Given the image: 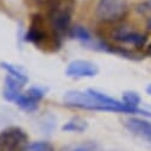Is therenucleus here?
<instances>
[{"label": "nucleus", "instance_id": "nucleus-13", "mask_svg": "<svg viewBox=\"0 0 151 151\" xmlns=\"http://www.w3.org/2000/svg\"><path fill=\"white\" fill-rule=\"evenodd\" d=\"M62 129L63 131H70V132H83L87 129V122L80 118H74L69 120L67 124H64Z\"/></svg>", "mask_w": 151, "mask_h": 151}, {"label": "nucleus", "instance_id": "nucleus-6", "mask_svg": "<svg viewBox=\"0 0 151 151\" xmlns=\"http://www.w3.org/2000/svg\"><path fill=\"white\" fill-rule=\"evenodd\" d=\"M112 40H114L116 42L122 44H129V45H133L134 48H142L146 44L147 37L144 33L130 26L122 25L112 31Z\"/></svg>", "mask_w": 151, "mask_h": 151}, {"label": "nucleus", "instance_id": "nucleus-5", "mask_svg": "<svg viewBox=\"0 0 151 151\" xmlns=\"http://www.w3.org/2000/svg\"><path fill=\"white\" fill-rule=\"evenodd\" d=\"M29 142L26 132L18 127L11 126L0 132V151H24Z\"/></svg>", "mask_w": 151, "mask_h": 151}, {"label": "nucleus", "instance_id": "nucleus-19", "mask_svg": "<svg viewBox=\"0 0 151 151\" xmlns=\"http://www.w3.org/2000/svg\"><path fill=\"white\" fill-rule=\"evenodd\" d=\"M36 3H40V4H49L50 0H35Z\"/></svg>", "mask_w": 151, "mask_h": 151}, {"label": "nucleus", "instance_id": "nucleus-16", "mask_svg": "<svg viewBox=\"0 0 151 151\" xmlns=\"http://www.w3.org/2000/svg\"><path fill=\"white\" fill-rule=\"evenodd\" d=\"M61 151H94L91 146L83 145V144H76V145H69L63 147Z\"/></svg>", "mask_w": 151, "mask_h": 151}, {"label": "nucleus", "instance_id": "nucleus-3", "mask_svg": "<svg viewBox=\"0 0 151 151\" xmlns=\"http://www.w3.org/2000/svg\"><path fill=\"white\" fill-rule=\"evenodd\" d=\"M48 20L56 33L62 37L69 32L75 9V0H50Z\"/></svg>", "mask_w": 151, "mask_h": 151}, {"label": "nucleus", "instance_id": "nucleus-9", "mask_svg": "<svg viewBox=\"0 0 151 151\" xmlns=\"http://www.w3.org/2000/svg\"><path fill=\"white\" fill-rule=\"evenodd\" d=\"M124 125L134 136L151 143V122H147L142 118L132 117L126 119Z\"/></svg>", "mask_w": 151, "mask_h": 151}, {"label": "nucleus", "instance_id": "nucleus-7", "mask_svg": "<svg viewBox=\"0 0 151 151\" xmlns=\"http://www.w3.org/2000/svg\"><path fill=\"white\" fill-rule=\"evenodd\" d=\"M99 73V68L95 63L86 60H75L70 62L65 69V75L71 79L94 78Z\"/></svg>", "mask_w": 151, "mask_h": 151}, {"label": "nucleus", "instance_id": "nucleus-11", "mask_svg": "<svg viewBox=\"0 0 151 151\" xmlns=\"http://www.w3.org/2000/svg\"><path fill=\"white\" fill-rule=\"evenodd\" d=\"M69 35L73 37V38H76L83 43H93V36L85 26L75 25V26L70 27Z\"/></svg>", "mask_w": 151, "mask_h": 151}, {"label": "nucleus", "instance_id": "nucleus-12", "mask_svg": "<svg viewBox=\"0 0 151 151\" xmlns=\"http://www.w3.org/2000/svg\"><path fill=\"white\" fill-rule=\"evenodd\" d=\"M0 67H1L6 73H7V75H10V76H13V78H16V79H18V80H20V81H23V82H27V75L19 68V67H17V65H14V64H11V63H7V62H1L0 63Z\"/></svg>", "mask_w": 151, "mask_h": 151}, {"label": "nucleus", "instance_id": "nucleus-20", "mask_svg": "<svg viewBox=\"0 0 151 151\" xmlns=\"http://www.w3.org/2000/svg\"><path fill=\"white\" fill-rule=\"evenodd\" d=\"M146 92H147V93L151 95V85H149V86H147V88H146Z\"/></svg>", "mask_w": 151, "mask_h": 151}, {"label": "nucleus", "instance_id": "nucleus-1", "mask_svg": "<svg viewBox=\"0 0 151 151\" xmlns=\"http://www.w3.org/2000/svg\"><path fill=\"white\" fill-rule=\"evenodd\" d=\"M63 101L67 106L100 112H117L125 114H142L144 117H151V113L142 109L127 106L123 101H119L105 93L96 89L88 91H69L64 94Z\"/></svg>", "mask_w": 151, "mask_h": 151}, {"label": "nucleus", "instance_id": "nucleus-4", "mask_svg": "<svg viewBox=\"0 0 151 151\" xmlns=\"http://www.w3.org/2000/svg\"><path fill=\"white\" fill-rule=\"evenodd\" d=\"M129 12V0H99L95 16L101 23L112 24L125 18Z\"/></svg>", "mask_w": 151, "mask_h": 151}, {"label": "nucleus", "instance_id": "nucleus-10", "mask_svg": "<svg viewBox=\"0 0 151 151\" xmlns=\"http://www.w3.org/2000/svg\"><path fill=\"white\" fill-rule=\"evenodd\" d=\"M24 85H25V82L7 75L5 79V82H4V89H3V95H4L5 100L16 102V100L23 93Z\"/></svg>", "mask_w": 151, "mask_h": 151}, {"label": "nucleus", "instance_id": "nucleus-8", "mask_svg": "<svg viewBox=\"0 0 151 151\" xmlns=\"http://www.w3.org/2000/svg\"><path fill=\"white\" fill-rule=\"evenodd\" d=\"M44 95H45V91L43 88L31 87L19 95V98L16 100V105L26 112H33L35 109H37Z\"/></svg>", "mask_w": 151, "mask_h": 151}, {"label": "nucleus", "instance_id": "nucleus-15", "mask_svg": "<svg viewBox=\"0 0 151 151\" xmlns=\"http://www.w3.org/2000/svg\"><path fill=\"white\" fill-rule=\"evenodd\" d=\"M24 151H54V147L49 142L41 140L29 144Z\"/></svg>", "mask_w": 151, "mask_h": 151}, {"label": "nucleus", "instance_id": "nucleus-2", "mask_svg": "<svg viewBox=\"0 0 151 151\" xmlns=\"http://www.w3.org/2000/svg\"><path fill=\"white\" fill-rule=\"evenodd\" d=\"M25 40L44 51H55L61 45V37L52 29L48 18L42 14L31 17Z\"/></svg>", "mask_w": 151, "mask_h": 151}, {"label": "nucleus", "instance_id": "nucleus-21", "mask_svg": "<svg viewBox=\"0 0 151 151\" xmlns=\"http://www.w3.org/2000/svg\"><path fill=\"white\" fill-rule=\"evenodd\" d=\"M147 26H149V27L151 29V17L149 18V22H147Z\"/></svg>", "mask_w": 151, "mask_h": 151}, {"label": "nucleus", "instance_id": "nucleus-17", "mask_svg": "<svg viewBox=\"0 0 151 151\" xmlns=\"http://www.w3.org/2000/svg\"><path fill=\"white\" fill-rule=\"evenodd\" d=\"M138 11L142 14H151V0H146V1H144L143 4H140L138 7Z\"/></svg>", "mask_w": 151, "mask_h": 151}, {"label": "nucleus", "instance_id": "nucleus-14", "mask_svg": "<svg viewBox=\"0 0 151 151\" xmlns=\"http://www.w3.org/2000/svg\"><path fill=\"white\" fill-rule=\"evenodd\" d=\"M123 102L126 104L127 106L138 108V106L140 104V96L136 92H125L123 94Z\"/></svg>", "mask_w": 151, "mask_h": 151}, {"label": "nucleus", "instance_id": "nucleus-18", "mask_svg": "<svg viewBox=\"0 0 151 151\" xmlns=\"http://www.w3.org/2000/svg\"><path fill=\"white\" fill-rule=\"evenodd\" d=\"M146 55L151 57V43H150V44L146 47Z\"/></svg>", "mask_w": 151, "mask_h": 151}]
</instances>
